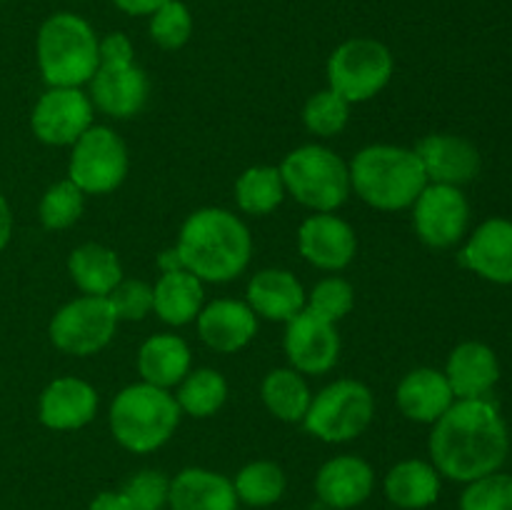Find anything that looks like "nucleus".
Here are the masks:
<instances>
[{
    "instance_id": "28",
    "label": "nucleus",
    "mask_w": 512,
    "mask_h": 510,
    "mask_svg": "<svg viewBox=\"0 0 512 510\" xmlns=\"http://www.w3.org/2000/svg\"><path fill=\"white\" fill-rule=\"evenodd\" d=\"M70 280L83 295L105 298L123 280V265L118 253L103 243H83L68 255Z\"/></svg>"
},
{
    "instance_id": "3",
    "label": "nucleus",
    "mask_w": 512,
    "mask_h": 510,
    "mask_svg": "<svg viewBox=\"0 0 512 510\" xmlns=\"http://www.w3.org/2000/svg\"><path fill=\"white\" fill-rule=\"evenodd\" d=\"M350 190L365 205L385 213L413 208L428 185L425 170L413 148L375 143L365 145L348 163Z\"/></svg>"
},
{
    "instance_id": "2",
    "label": "nucleus",
    "mask_w": 512,
    "mask_h": 510,
    "mask_svg": "<svg viewBox=\"0 0 512 510\" xmlns=\"http://www.w3.org/2000/svg\"><path fill=\"white\" fill-rule=\"evenodd\" d=\"M183 268L203 283H230L248 270L253 235L248 225L225 208H200L185 218L178 233Z\"/></svg>"
},
{
    "instance_id": "35",
    "label": "nucleus",
    "mask_w": 512,
    "mask_h": 510,
    "mask_svg": "<svg viewBox=\"0 0 512 510\" xmlns=\"http://www.w3.org/2000/svg\"><path fill=\"white\" fill-rule=\"evenodd\" d=\"M150 38L163 50H180L193 38V13L183 0H165L150 15Z\"/></svg>"
},
{
    "instance_id": "20",
    "label": "nucleus",
    "mask_w": 512,
    "mask_h": 510,
    "mask_svg": "<svg viewBox=\"0 0 512 510\" xmlns=\"http://www.w3.org/2000/svg\"><path fill=\"white\" fill-rule=\"evenodd\" d=\"M460 265L495 285H512V220L490 218L460 250Z\"/></svg>"
},
{
    "instance_id": "7",
    "label": "nucleus",
    "mask_w": 512,
    "mask_h": 510,
    "mask_svg": "<svg viewBox=\"0 0 512 510\" xmlns=\"http://www.w3.org/2000/svg\"><path fill=\"white\" fill-rule=\"evenodd\" d=\"M375 418V395L365 383L340 378L310 400L303 428L315 440L338 445L360 438Z\"/></svg>"
},
{
    "instance_id": "19",
    "label": "nucleus",
    "mask_w": 512,
    "mask_h": 510,
    "mask_svg": "<svg viewBox=\"0 0 512 510\" xmlns=\"http://www.w3.org/2000/svg\"><path fill=\"white\" fill-rule=\"evenodd\" d=\"M95 413H98V390L88 380L75 378V375L50 380L40 393V423L58 433L85 428L95 418Z\"/></svg>"
},
{
    "instance_id": "1",
    "label": "nucleus",
    "mask_w": 512,
    "mask_h": 510,
    "mask_svg": "<svg viewBox=\"0 0 512 510\" xmlns=\"http://www.w3.org/2000/svg\"><path fill=\"white\" fill-rule=\"evenodd\" d=\"M430 463L443 478L473 483L505 465L510 435L500 410L488 398L455 400L433 423Z\"/></svg>"
},
{
    "instance_id": "42",
    "label": "nucleus",
    "mask_w": 512,
    "mask_h": 510,
    "mask_svg": "<svg viewBox=\"0 0 512 510\" xmlns=\"http://www.w3.org/2000/svg\"><path fill=\"white\" fill-rule=\"evenodd\" d=\"M115 8L123 10L125 15H135V18H150L165 0H113Z\"/></svg>"
},
{
    "instance_id": "23",
    "label": "nucleus",
    "mask_w": 512,
    "mask_h": 510,
    "mask_svg": "<svg viewBox=\"0 0 512 510\" xmlns=\"http://www.w3.org/2000/svg\"><path fill=\"white\" fill-rule=\"evenodd\" d=\"M395 403L413 423L433 425L455 403V395L443 370L415 368L398 383Z\"/></svg>"
},
{
    "instance_id": "30",
    "label": "nucleus",
    "mask_w": 512,
    "mask_h": 510,
    "mask_svg": "<svg viewBox=\"0 0 512 510\" xmlns=\"http://www.w3.org/2000/svg\"><path fill=\"white\" fill-rule=\"evenodd\" d=\"M285 183L278 165H250L235 180V203L245 215L263 218L285 200Z\"/></svg>"
},
{
    "instance_id": "31",
    "label": "nucleus",
    "mask_w": 512,
    "mask_h": 510,
    "mask_svg": "<svg viewBox=\"0 0 512 510\" xmlns=\"http://www.w3.org/2000/svg\"><path fill=\"white\" fill-rule=\"evenodd\" d=\"M178 408L190 418H213L228 400V380L213 368H195L178 383Z\"/></svg>"
},
{
    "instance_id": "13",
    "label": "nucleus",
    "mask_w": 512,
    "mask_h": 510,
    "mask_svg": "<svg viewBox=\"0 0 512 510\" xmlns=\"http://www.w3.org/2000/svg\"><path fill=\"white\" fill-rule=\"evenodd\" d=\"M283 348L290 368L303 375H323L338 363L340 333L335 323L305 308L285 323Z\"/></svg>"
},
{
    "instance_id": "5",
    "label": "nucleus",
    "mask_w": 512,
    "mask_h": 510,
    "mask_svg": "<svg viewBox=\"0 0 512 510\" xmlns=\"http://www.w3.org/2000/svg\"><path fill=\"white\" fill-rule=\"evenodd\" d=\"M98 35L75 13H53L35 38V60L48 88H80L100 68Z\"/></svg>"
},
{
    "instance_id": "26",
    "label": "nucleus",
    "mask_w": 512,
    "mask_h": 510,
    "mask_svg": "<svg viewBox=\"0 0 512 510\" xmlns=\"http://www.w3.org/2000/svg\"><path fill=\"white\" fill-rule=\"evenodd\" d=\"M190 365H193V355H190L188 343L175 333L150 335L138 350L140 378L155 388H175L193 370Z\"/></svg>"
},
{
    "instance_id": "22",
    "label": "nucleus",
    "mask_w": 512,
    "mask_h": 510,
    "mask_svg": "<svg viewBox=\"0 0 512 510\" xmlns=\"http://www.w3.org/2000/svg\"><path fill=\"white\" fill-rule=\"evenodd\" d=\"M443 373L455 400L488 398L500 380V360L490 345L480 340H465L455 345Z\"/></svg>"
},
{
    "instance_id": "6",
    "label": "nucleus",
    "mask_w": 512,
    "mask_h": 510,
    "mask_svg": "<svg viewBox=\"0 0 512 510\" xmlns=\"http://www.w3.org/2000/svg\"><path fill=\"white\" fill-rule=\"evenodd\" d=\"M278 168L285 193L313 213H335L353 193L348 163L328 145H300L285 155Z\"/></svg>"
},
{
    "instance_id": "8",
    "label": "nucleus",
    "mask_w": 512,
    "mask_h": 510,
    "mask_svg": "<svg viewBox=\"0 0 512 510\" xmlns=\"http://www.w3.org/2000/svg\"><path fill=\"white\" fill-rule=\"evenodd\" d=\"M328 88L343 95L350 105L368 103L383 93L395 75V58L385 43L375 38H350L330 53Z\"/></svg>"
},
{
    "instance_id": "21",
    "label": "nucleus",
    "mask_w": 512,
    "mask_h": 510,
    "mask_svg": "<svg viewBox=\"0 0 512 510\" xmlns=\"http://www.w3.org/2000/svg\"><path fill=\"white\" fill-rule=\"evenodd\" d=\"M305 300H308V293L303 283L283 268L258 270L245 288V303L258 315V320L263 318L270 323L293 320L305 310Z\"/></svg>"
},
{
    "instance_id": "33",
    "label": "nucleus",
    "mask_w": 512,
    "mask_h": 510,
    "mask_svg": "<svg viewBox=\"0 0 512 510\" xmlns=\"http://www.w3.org/2000/svg\"><path fill=\"white\" fill-rule=\"evenodd\" d=\"M85 210V193L73 180H58L43 193L38 205V218L48 230H68L80 220Z\"/></svg>"
},
{
    "instance_id": "27",
    "label": "nucleus",
    "mask_w": 512,
    "mask_h": 510,
    "mask_svg": "<svg viewBox=\"0 0 512 510\" xmlns=\"http://www.w3.org/2000/svg\"><path fill=\"white\" fill-rule=\"evenodd\" d=\"M205 305L203 280L195 278L190 270H173L160 273L158 283L153 285V313L165 325L183 328L195 323Z\"/></svg>"
},
{
    "instance_id": "11",
    "label": "nucleus",
    "mask_w": 512,
    "mask_h": 510,
    "mask_svg": "<svg viewBox=\"0 0 512 510\" xmlns=\"http://www.w3.org/2000/svg\"><path fill=\"white\" fill-rule=\"evenodd\" d=\"M470 225V203L455 185L428 183L413 203L415 235L428 248L448 250L465 238Z\"/></svg>"
},
{
    "instance_id": "39",
    "label": "nucleus",
    "mask_w": 512,
    "mask_h": 510,
    "mask_svg": "<svg viewBox=\"0 0 512 510\" xmlns=\"http://www.w3.org/2000/svg\"><path fill=\"white\" fill-rule=\"evenodd\" d=\"M105 298H108L118 323L120 320H128V323L145 320L153 313V285H148L145 280L123 278Z\"/></svg>"
},
{
    "instance_id": "32",
    "label": "nucleus",
    "mask_w": 512,
    "mask_h": 510,
    "mask_svg": "<svg viewBox=\"0 0 512 510\" xmlns=\"http://www.w3.org/2000/svg\"><path fill=\"white\" fill-rule=\"evenodd\" d=\"M233 488L238 503L250 508H270L285 495L288 478L275 460H250L235 473Z\"/></svg>"
},
{
    "instance_id": "16",
    "label": "nucleus",
    "mask_w": 512,
    "mask_h": 510,
    "mask_svg": "<svg viewBox=\"0 0 512 510\" xmlns=\"http://www.w3.org/2000/svg\"><path fill=\"white\" fill-rule=\"evenodd\" d=\"M90 100L100 113L115 120H130L145 108L150 80L140 65H100L90 80Z\"/></svg>"
},
{
    "instance_id": "43",
    "label": "nucleus",
    "mask_w": 512,
    "mask_h": 510,
    "mask_svg": "<svg viewBox=\"0 0 512 510\" xmlns=\"http://www.w3.org/2000/svg\"><path fill=\"white\" fill-rule=\"evenodd\" d=\"M10 238H13V210H10L5 195L0 193V253L8 248Z\"/></svg>"
},
{
    "instance_id": "12",
    "label": "nucleus",
    "mask_w": 512,
    "mask_h": 510,
    "mask_svg": "<svg viewBox=\"0 0 512 510\" xmlns=\"http://www.w3.org/2000/svg\"><path fill=\"white\" fill-rule=\"evenodd\" d=\"M95 125V105L80 88H48L30 113L33 135L53 148H70Z\"/></svg>"
},
{
    "instance_id": "34",
    "label": "nucleus",
    "mask_w": 512,
    "mask_h": 510,
    "mask_svg": "<svg viewBox=\"0 0 512 510\" xmlns=\"http://www.w3.org/2000/svg\"><path fill=\"white\" fill-rule=\"evenodd\" d=\"M350 108L353 105L338 95L335 90H318L308 98L303 108V123L318 138H335L343 133L350 123Z\"/></svg>"
},
{
    "instance_id": "10",
    "label": "nucleus",
    "mask_w": 512,
    "mask_h": 510,
    "mask_svg": "<svg viewBox=\"0 0 512 510\" xmlns=\"http://www.w3.org/2000/svg\"><path fill=\"white\" fill-rule=\"evenodd\" d=\"M118 330V318L110 308L108 298L98 295H80L63 308L55 310L50 318V343L65 355L90 358L110 345Z\"/></svg>"
},
{
    "instance_id": "14",
    "label": "nucleus",
    "mask_w": 512,
    "mask_h": 510,
    "mask_svg": "<svg viewBox=\"0 0 512 510\" xmlns=\"http://www.w3.org/2000/svg\"><path fill=\"white\" fill-rule=\"evenodd\" d=\"M298 250L310 265L325 273H340L358 253L353 225L335 213H313L298 228Z\"/></svg>"
},
{
    "instance_id": "38",
    "label": "nucleus",
    "mask_w": 512,
    "mask_h": 510,
    "mask_svg": "<svg viewBox=\"0 0 512 510\" xmlns=\"http://www.w3.org/2000/svg\"><path fill=\"white\" fill-rule=\"evenodd\" d=\"M133 510H165L170 498V478L160 470H140L120 488Z\"/></svg>"
},
{
    "instance_id": "29",
    "label": "nucleus",
    "mask_w": 512,
    "mask_h": 510,
    "mask_svg": "<svg viewBox=\"0 0 512 510\" xmlns=\"http://www.w3.org/2000/svg\"><path fill=\"white\" fill-rule=\"evenodd\" d=\"M260 398L273 418L283 420V423H303L310 400H313V390L298 370L275 368L263 378Z\"/></svg>"
},
{
    "instance_id": "9",
    "label": "nucleus",
    "mask_w": 512,
    "mask_h": 510,
    "mask_svg": "<svg viewBox=\"0 0 512 510\" xmlns=\"http://www.w3.org/2000/svg\"><path fill=\"white\" fill-rule=\"evenodd\" d=\"M128 170V145L108 125H93L70 145L68 180L85 195L113 193L128 178Z\"/></svg>"
},
{
    "instance_id": "40",
    "label": "nucleus",
    "mask_w": 512,
    "mask_h": 510,
    "mask_svg": "<svg viewBox=\"0 0 512 510\" xmlns=\"http://www.w3.org/2000/svg\"><path fill=\"white\" fill-rule=\"evenodd\" d=\"M100 65H130L135 63L133 40L125 33H108L98 40Z\"/></svg>"
},
{
    "instance_id": "41",
    "label": "nucleus",
    "mask_w": 512,
    "mask_h": 510,
    "mask_svg": "<svg viewBox=\"0 0 512 510\" xmlns=\"http://www.w3.org/2000/svg\"><path fill=\"white\" fill-rule=\"evenodd\" d=\"M88 510H133L123 490H103L90 500Z\"/></svg>"
},
{
    "instance_id": "24",
    "label": "nucleus",
    "mask_w": 512,
    "mask_h": 510,
    "mask_svg": "<svg viewBox=\"0 0 512 510\" xmlns=\"http://www.w3.org/2000/svg\"><path fill=\"white\" fill-rule=\"evenodd\" d=\"M233 480L210 468H183L170 478L168 510H238Z\"/></svg>"
},
{
    "instance_id": "37",
    "label": "nucleus",
    "mask_w": 512,
    "mask_h": 510,
    "mask_svg": "<svg viewBox=\"0 0 512 510\" xmlns=\"http://www.w3.org/2000/svg\"><path fill=\"white\" fill-rule=\"evenodd\" d=\"M460 510H512V475L495 470L465 483Z\"/></svg>"
},
{
    "instance_id": "4",
    "label": "nucleus",
    "mask_w": 512,
    "mask_h": 510,
    "mask_svg": "<svg viewBox=\"0 0 512 510\" xmlns=\"http://www.w3.org/2000/svg\"><path fill=\"white\" fill-rule=\"evenodd\" d=\"M178 400L170 390L150 383L125 385L110 403L108 423L115 443L128 453L148 455L163 448L178 430Z\"/></svg>"
},
{
    "instance_id": "18",
    "label": "nucleus",
    "mask_w": 512,
    "mask_h": 510,
    "mask_svg": "<svg viewBox=\"0 0 512 510\" xmlns=\"http://www.w3.org/2000/svg\"><path fill=\"white\" fill-rule=\"evenodd\" d=\"M198 335L215 353H240L248 348L258 335V315L250 310L245 300L218 298L203 305L200 315L195 318Z\"/></svg>"
},
{
    "instance_id": "17",
    "label": "nucleus",
    "mask_w": 512,
    "mask_h": 510,
    "mask_svg": "<svg viewBox=\"0 0 512 510\" xmlns=\"http://www.w3.org/2000/svg\"><path fill=\"white\" fill-rule=\"evenodd\" d=\"M375 490V470L360 455H335L315 473V498L330 510H353Z\"/></svg>"
},
{
    "instance_id": "45",
    "label": "nucleus",
    "mask_w": 512,
    "mask_h": 510,
    "mask_svg": "<svg viewBox=\"0 0 512 510\" xmlns=\"http://www.w3.org/2000/svg\"><path fill=\"white\" fill-rule=\"evenodd\" d=\"M308 510H330V508H328V505H325V503H320V500H315V503L310 505Z\"/></svg>"
},
{
    "instance_id": "15",
    "label": "nucleus",
    "mask_w": 512,
    "mask_h": 510,
    "mask_svg": "<svg viewBox=\"0 0 512 510\" xmlns=\"http://www.w3.org/2000/svg\"><path fill=\"white\" fill-rule=\"evenodd\" d=\"M413 150L428 183L463 188L480 173V150L463 135L430 133L420 138Z\"/></svg>"
},
{
    "instance_id": "25",
    "label": "nucleus",
    "mask_w": 512,
    "mask_h": 510,
    "mask_svg": "<svg viewBox=\"0 0 512 510\" xmlns=\"http://www.w3.org/2000/svg\"><path fill=\"white\" fill-rule=\"evenodd\" d=\"M443 475L430 460L408 458L395 463L383 480V493L395 508L425 510L438 503Z\"/></svg>"
},
{
    "instance_id": "44",
    "label": "nucleus",
    "mask_w": 512,
    "mask_h": 510,
    "mask_svg": "<svg viewBox=\"0 0 512 510\" xmlns=\"http://www.w3.org/2000/svg\"><path fill=\"white\" fill-rule=\"evenodd\" d=\"M158 268L160 273H173V270H185L183 268V258H180L178 248H165L163 253L158 255Z\"/></svg>"
},
{
    "instance_id": "36",
    "label": "nucleus",
    "mask_w": 512,
    "mask_h": 510,
    "mask_svg": "<svg viewBox=\"0 0 512 510\" xmlns=\"http://www.w3.org/2000/svg\"><path fill=\"white\" fill-rule=\"evenodd\" d=\"M305 308L330 323H338L355 308V288L340 275H330L313 285L308 300H305Z\"/></svg>"
}]
</instances>
